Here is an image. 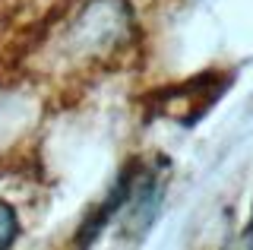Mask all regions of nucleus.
I'll return each mask as SVG.
<instances>
[{"instance_id":"obj_1","label":"nucleus","mask_w":253,"mask_h":250,"mask_svg":"<svg viewBox=\"0 0 253 250\" xmlns=\"http://www.w3.org/2000/svg\"><path fill=\"white\" fill-rule=\"evenodd\" d=\"M16 238H19V215L10 203L0 200V250L3 247H13Z\"/></svg>"},{"instance_id":"obj_2","label":"nucleus","mask_w":253,"mask_h":250,"mask_svg":"<svg viewBox=\"0 0 253 250\" xmlns=\"http://www.w3.org/2000/svg\"><path fill=\"white\" fill-rule=\"evenodd\" d=\"M241 238H244V244H247V247H253V209H250V222H247V228H244Z\"/></svg>"}]
</instances>
